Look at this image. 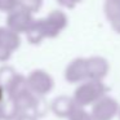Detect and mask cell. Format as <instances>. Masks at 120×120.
Segmentation results:
<instances>
[{
  "mask_svg": "<svg viewBox=\"0 0 120 120\" xmlns=\"http://www.w3.org/2000/svg\"><path fill=\"white\" fill-rule=\"evenodd\" d=\"M103 96H105V89L101 84L89 83L78 88V90L74 94V101L81 107H88V106H93Z\"/></svg>",
  "mask_w": 120,
  "mask_h": 120,
  "instance_id": "1",
  "label": "cell"
},
{
  "mask_svg": "<svg viewBox=\"0 0 120 120\" xmlns=\"http://www.w3.org/2000/svg\"><path fill=\"white\" fill-rule=\"evenodd\" d=\"M120 105L111 97L103 96L92 106L90 114L94 120H112L117 117Z\"/></svg>",
  "mask_w": 120,
  "mask_h": 120,
  "instance_id": "2",
  "label": "cell"
},
{
  "mask_svg": "<svg viewBox=\"0 0 120 120\" xmlns=\"http://www.w3.org/2000/svg\"><path fill=\"white\" fill-rule=\"evenodd\" d=\"M78 106L74 98H68V97H58L50 105V111L58 117L62 119H68V116L71 115V112L75 110V107Z\"/></svg>",
  "mask_w": 120,
  "mask_h": 120,
  "instance_id": "3",
  "label": "cell"
},
{
  "mask_svg": "<svg viewBox=\"0 0 120 120\" xmlns=\"http://www.w3.org/2000/svg\"><path fill=\"white\" fill-rule=\"evenodd\" d=\"M18 115L19 107L17 102L12 98L5 99L0 107V120H16Z\"/></svg>",
  "mask_w": 120,
  "mask_h": 120,
  "instance_id": "4",
  "label": "cell"
},
{
  "mask_svg": "<svg viewBox=\"0 0 120 120\" xmlns=\"http://www.w3.org/2000/svg\"><path fill=\"white\" fill-rule=\"evenodd\" d=\"M30 89L38 96H44L52 89V83L45 76H35L30 80Z\"/></svg>",
  "mask_w": 120,
  "mask_h": 120,
  "instance_id": "5",
  "label": "cell"
},
{
  "mask_svg": "<svg viewBox=\"0 0 120 120\" xmlns=\"http://www.w3.org/2000/svg\"><path fill=\"white\" fill-rule=\"evenodd\" d=\"M67 120H94L93 116H92L90 111H86L85 107L81 106H76L75 110L71 112V115L68 116Z\"/></svg>",
  "mask_w": 120,
  "mask_h": 120,
  "instance_id": "6",
  "label": "cell"
},
{
  "mask_svg": "<svg viewBox=\"0 0 120 120\" xmlns=\"http://www.w3.org/2000/svg\"><path fill=\"white\" fill-rule=\"evenodd\" d=\"M4 101H5V98H4V88L0 85V107H1Z\"/></svg>",
  "mask_w": 120,
  "mask_h": 120,
  "instance_id": "7",
  "label": "cell"
},
{
  "mask_svg": "<svg viewBox=\"0 0 120 120\" xmlns=\"http://www.w3.org/2000/svg\"><path fill=\"white\" fill-rule=\"evenodd\" d=\"M117 119L120 120V109H119V114H117Z\"/></svg>",
  "mask_w": 120,
  "mask_h": 120,
  "instance_id": "8",
  "label": "cell"
}]
</instances>
